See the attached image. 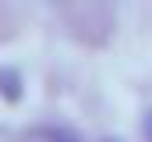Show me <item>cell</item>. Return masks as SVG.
Returning <instances> with one entry per match:
<instances>
[{"label": "cell", "instance_id": "1", "mask_svg": "<svg viewBox=\"0 0 152 142\" xmlns=\"http://www.w3.org/2000/svg\"><path fill=\"white\" fill-rule=\"evenodd\" d=\"M0 92H4L7 100H18V96H21V89H18V75H14V71H0Z\"/></svg>", "mask_w": 152, "mask_h": 142}, {"label": "cell", "instance_id": "2", "mask_svg": "<svg viewBox=\"0 0 152 142\" xmlns=\"http://www.w3.org/2000/svg\"><path fill=\"white\" fill-rule=\"evenodd\" d=\"M32 142H75V135H67V132H57V128H42L32 135Z\"/></svg>", "mask_w": 152, "mask_h": 142}, {"label": "cell", "instance_id": "3", "mask_svg": "<svg viewBox=\"0 0 152 142\" xmlns=\"http://www.w3.org/2000/svg\"><path fill=\"white\" fill-rule=\"evenodd\" d=\"M53 4H60V7H64V4H71V0H53Z\"/></svg>", "mask_w": 152, "mask_h": 142}]
</instances>
